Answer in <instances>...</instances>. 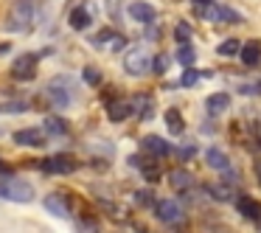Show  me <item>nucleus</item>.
<instances>
[{"label":"nucleus","mask_w":261,"mask_h":233,"mask_svg":"<svg viewBox=\"0 0 261 233\" xmlns=\"http://www.w3.org/2000/svg\"><path fill=\"white\" fill-rule=\"evenodd\" d=\"M177 62L186 65V68H191V65H194V48L188 45V42H186V45H180V51H177Z\"/></svg>","instance_id":"21"},{"label":"nucleus","mask_w":261,"mask_h":233,"mask_svg":"<svg viewBox=\"0 0 261 233\" xmlns=\"http://www.w3.org/2000/svg\"><path fill=\"white\" fill-rule=\"evenodd\" d=\"M239 59H242V65H247V68H255V65L261 62V42L258 40L244 42V45L239 48Z\"/></svg>","instance_id":"8"},{"label":"nucleus","mask_w":261,"mask_h":233,"mask_svg":"<svg viewBox=\"0 0 261 233\" xmlns=\"http://www.w3.org/2000/svg\"><path fill=\"white\" fill-rule=\"evenodd\" d=\"M45 126H48V132H51V135H65V132H68V124H65L62 118H48Z\"/></svg>","instance_id":"22"},{"label":"nucleus","mask_w":261,"mask_h":233,"mask_svg":"<svg viewBox=\"0 0 261 233\" xmlns=\"http://www.w3.org/2000/svg\"><path fill=\"white\" fill-rule=\"evenodd\" d=\"M152 68L158 70V73H163V70L169 68V57H154L152 59Z\"/></svg>","instance_id":"26"},{"label":"nucleus","mask_w":261,"mask_h":233,"mask_svg":"<svg viewBox=\"0 0 261 233\" xmlns=\"http://www.w3.org/2000/svg\"><path fill=\"white\" fill-rule=\"evenodd\" d=\"M45 208L51 211L54 216H59V219H68L70 216V208H68V202L62 199V194H51V197L45 199Z\"/></svg>","instance_id":"12"},{"label":"nucleus","mask_w":261,"mask_h":233,"mask_svg":"<svg viewBox=\"0 0 261 233\" xmlns=\"http://www.w3.org/2000/svg\"><path fill=\"white\" fill-rule=\"evenodd\" d=\"M239 48H242V42H239V40H225L216 51H219V57H236Z\"/></svg>","instance_id":"20"},{"label":"nucleus","mask_w":261,"mask_h":233,"mask_svg":"<svg viewBox=\"0 0 261 233\" xmlns=\"http://www.w3.org/2000/svg\"><path fill=\"white\" fill-rule=\"evenodd\" d=\"M194 149H197V146H194V143H186V146H182V149H180V158H182V160H188V158H194Z\"/></svg>","instance_id":"28"},{"label":"nucleus","mask_w":261,"mask_h":233,"mask_svg":"<svg viewBox=\"0 0 261 233\" xmlns=\"http://www.w3.org/2000/svg\"><path fill=\"white\" fill-rule=\"evenodd\" d=\"M124 70L129 76H143L146 70H152V57H149L146 48H129V51L124 54Z\"/></svg>","instance_id":"3"},{"label":"nucleus","mask_w":261,"mask_h":233,"mask_svg":"<svg viewBox=\"0 0 261 233\" xmlns=\"http://www.w3.org/2000/svg\"><path fill=\"white\" fill-rule=\"evenodd\" d=\"M239 211H242L244 216H247L250 222H258L261 219V205L255 202V199H250V197H239Z\"/></svg>","instance_id":"14"},{"label":"nucleus","mask_w":261,"mask_h":233,"mask_svg":"<svg viewBox=\"0 0 261 233\" xmlns=\"http://www.w3.org/2000/svg\"><path fill=\"white\" fill-rule=\"evenodd\" d=\"M0 197L12 199V202H31V199H34V188L25 180L6 177V180H0Z\"/></svg>","instance_id":"2"},{"label":"nucleus","mask_w":261,"mask_h":233,"mask_svg":"<svg viewBox=\"0 0 261 233\" xmlns=\"http://www.w3.org/2000/svg\"><path fill=\"white\" fill-rule=\"evenodd\" d=\"M205 160H208L211 169L225 171L227 177H233V166H230V160H227V154L222 152V149H208V152H205Z\"/></svg>","instance_id":"9"},{"label":"nucleus","mask_w":261,"mask_h":233,"mask_svg":"<svg viewBox=\"0 0 261 233\" xmlns=\"http://www.w3.org/2000/svg\"><path fill=\"white\" fill-rule=\"evenodd\" d=\"M174 37H177V42H180V45H186V42H188V37H191V29H188V23H177Z\"/></svg>","instance_id":"23"},{"label":"nucleus","mask_w":261,"mask_h":233,"mask_svg":"<svg viewBox=\"0 0 261 233\" xmlns=\"http://www.w3.org/2000/svg\"><path fill=\"white\" fill-rule=\"evenodd\" d=\"M197 79H199V73L194 68H188L186 73H182V79H180V85L182 87H191V85H197Z\"/></svg>","instance_id":"25"},{"label":"nucleus","mask_w":261,"mask_h":233,"mask_svg":"<svg viewBox=\"0 0 261 233\" xmlns=\"http://www.w3.org/2000/svg\"><path fill=\"white\" fill-rule=\"evenodd\" d=\"M141 146H143V152L154 154V158H166V154H171V146L163 141V138H158V135H146L141 141Z\"/></svg>","instance_id":"10"},{"label":"nucleus","mask_w":261,"mask_h":233,"mask_svg":"<svg viewBox=\"0 0 261 233\" xmlns=\"http://www.w3.org/2000/svg\"><path fill=\"white\" fill-rule=\"evenodd\" d=\"M82 76H85V82H87V85H93V87L101 82V73H98L96 68H85V70H82Z\"/></svg>","instance_id":"24"},{"label":"nucleus","mask_w":261,"mask_h":233,"mask_svg":"<svg viewBox=\"0 0 261 233\" xmlns=\"http://www.w3.org/2000/svg\"><path fill=\"white\" fill-rule=\"evenodd\" d=\"M132 113H138V115H143V118H149V115H152V96H135L132 98Z\"/></svg>","instance_id":"16"},{"label":"nucleus","mask_w":261,"mask_h":233,"mask_svg":"<svg viewBox=\"0 0 261 233\" xmlns=\"http://www.w3.org/2000/svg\"><path fill=\"white\" fill-rule=\"evenodd\" d=\"M208 191L214 194L216 199H227V197H230V194H227V188H225V186H208Z\"/></svg>","instance_id":"27"},{"label":"nucleus","mask_w":261,"mask_h":233,"mask_svg":"<svg viewBox=\"0 0 261 233\" xmlns=\"http://www.w3.org/2000/svg\"><path fill=\"white\" fill-rule=\"evenodd\" d=\"M14 143H20V146H40L42 132L40 130H17L14 132Z\"/></svg>","instance_id":"13"},{"label":"nucleus","mask_w":261,"mask_h":233,"mask_svg":"<svg viewBox=\"0 0 261 233\" xmlns=\"http://www.w3.org/2000/svg\"><path fill=\"white\" fill-rule=\"evenodd\" d=\"M194 3H197V6H205V3H211V0H194Z\"/></svg>","instance_id":"31"},{"label":"nucleus","mask_w":261,"mask_h":233,"mask_svg":"<svg viewBox=\"0 0 261 233\" xmlns=\"http://www.w3.org/2000/svg\"><path fill=\"white\" fill-rule=\"evenodd\" d=\"M138 202H141V205H149L152 199H149V194H146V191H141V194H138Z\"/></svg>","instance_id":"30"},{"label":"nucleus","mask_w":261,"mask_h":233,"mask_svg":"<svg viewBox=\"0 0 261 233\" xmlns=\"http://www.w3.org/2000/svg\"><path fill=\"white\" fill-rule=\"evenodd\" d=\"M42 169L48 171V174H70V171H76V160L68 158V154H57V158H48L42 160Z\"/></svg>","instance_id":"5"},{"label":"nucleus","mask_w":261,"mask_h":233,"mask_svg":"<svg viewBox=\"0 0 261 233\" xmlns=\"http://www.w3.org/2000/svg\"><path fill=\"white\" fill-rule=\"evenodd\" d=\"M166 124H169V130L174 132V135H180V132L186 130V124H182V115L177 113V110H166Z\"/></svg>","instance_id":"18"},{"label":"nucleus","mask_w":261,"mask_h":233,"mask_svg":"<svg viewBox=\"0 0 261 233\" xmlns=\"http://www.w3.org/2000/svg\"><path fill=\"white\" fill-rule=\"evenodd\" d=\"M129 113H132V107H129L126 101H113V104H107L110 121H124V118H129Z\"/></svg>","instance_id":"15"},{"label":"nucleus","mask_w":261,"mask_h":233,"mask_svg":"<svg viewBox=\"0 0 261 233\" xmlns=\"http://www.w3.org/2000/svg\"><path fill=\"white\" fill-rule=\"evenodd\" d=\"M68 23H70V29H76V31L87 29V25H90V14H87V9H73L70 17H68Z\"/></svg>","instance_id":"17"},{"label":"nucleus","mask_w":261,"mask_h":233,"mask_svg":"<svg viewBox=\"0 0 261 233\" xmlns=\"http://www.w3.org/2000/svg\"><path fill=\"white\" fill-rule=\"evenodd\" d=\"M227 107H230V96H227V93H214V96L205 98V110H208V115H222Z\"/></svg>","instance_id":"11"},{"label":"nucleus","mask_w":261,"mask_h":233,"mask_svg":"<svg viewBox=\"0 0 261 233\" xmlns=\"http://www.w3.org/2000/svg\"><path fill=\"white\" fill-rule=\"evenodd\" d=\"M37 54H23V57H17L12 62V76L14 79H20V82H29L31 76L37 73Z\"/></svg>","instance_id":"4"},{"label":"nucleus","mask_w":261,"mask_h":233,"mask_svg":"<svg viewBox=\"0 0 261 233\" xmlns=\"http://www.w3.org/2000/svg\"><path fill=\"white\" fill-rule=\"evenodd\" d=\"M154 211H158V219L166 222V225H174V222L182 219V208L174 199H160V202L154 205Z\"/></svg>","instance_id":"6"},{"label":"nucleus","mask_w":261,"mask_h":233,"mask_svg":"<svg viewBox=\"0 0 261 233\" xmlns=\"http://www.w3.org/2000/svg\"><path fill=\"white\" fill-rule=\"evenodd\" d=\"M37 14H40V3L37 0H14L6 17V31L12 34H23V31L34 29Z\"/></svg>","instance_id":"1"},{"label":"nucleus","mask_w":261,"mask_h":233,"mask_svg":"<svg viewBox=\"0 0 261 233\" xmlns=\"http://www.w3.org/2000/svg\"><path fill=\"white\" fill-rule=\"evenodd\" d=\"M79 233H98V227H96V225H82Z\"/></svg>","instance_id":"29"},{"label":"nucleus","mask_w":261,"mask_h":233,"mask_svg":"<svg viewBox=\"0 0 261 233\" xmlns=\"http://www.w3.org/2000/svg\"><path fill=\"white\" fill-rule=\"evenodd\" d=\"M126 14H129L135 23H154V17H158V12H154L152 3H143V0H135V3H129V9H126Z\"/></svg>","instance_id":"7"},{"label":"nucleus","mask_w":261,"mask_h":233,"mask_svg":"<svg viewBox=\"0 0 261 233\" xmlns=\"http://www.w3.org/2000/svg\"><path fill=\"white\" fill-rule=\"evenodd\" d=\"M171 186L174 188H188V186H194V177L186 174V171H171Z\"/></svg>","instance_id":"19"}]
</instances>
